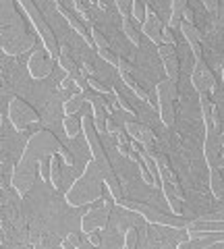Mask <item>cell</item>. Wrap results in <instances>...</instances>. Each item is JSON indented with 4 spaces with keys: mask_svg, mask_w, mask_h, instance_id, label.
Wrapping results in <instances>:
<instances>
[{
    "mask_svg": "<svg viewBox=\"0 0 224 249\" xmlns=\"http://www.w3.org/2000/svg\"><path fill=\"white\" fill-rule=\"evenodd\" d=\"M104 173L100 164L96 162V158H91L86 170L79 175V178L71 185V189L67 191V204L73 206V208H83V206H89V204H98L102 199V193H104Z\"/></svg>",
    "mask_w": 224,
    "mask_h": 249,
    "instance_id": "obj_1",
    "label": "cell"
},
{
    "mask_svg": "<svg viewBox=\"0 0 224 249\" xmlns=\"http://www.w3.org/2000/svg\"><path fill=\"white\" fill-rule=\"evenodd\" d=\"M65 150V145L58 142V137L48 129H40L27 139L25 150L19 162H27V164H37L42 158H48V156L60 154Z\"/></svg>",
    "mask_w": 224,
    "mask_h": 249,
    "instance_id": "obj_2",
    "label": "cell"
},
{
    "mask_svg": "<svg viewBox=\"0 0 224 249\" xmlns=\"http://www.w3.org/2000/svg\"><path fill=\"white\" fill-rule=\"evenodd\" d=\"M117 204L131 210V212H135V214H141L143 220L148 224H158V227H168V229H187V224H189V220H185L183 216L160 212L158 208L148 206V204H143V201H133V199L122 197L121 201H117Z\"/></svg>",
    "mask_w": 224,
    "mask_h": 249,
    "instance_id": "obj_3",
    "label": "cell"
},
{
    "mask_svg": "<svg viewBox=\"0 0 224 249\" xmlns=\"http://www.w3.org/2000/svg\"><path fill=\"white\" fill-rule=\"evenodd\" d=\"M19 6H21L23 11H25V15H27L29 23H32V25L35 27V34L42 37L44 48L50 52V56H52L54 60H58V56H60L58 42H56V37H54V34H52L50 25H48V23H46L44 15H42V13H40V9H37V6H35V2H32V0H21Z\"/></svg>",
    "mask_w": 224,
    "mask_h": 249,
    "instance_id": "obj_4",
    "label": "cell"
},
{
    "mask_svg": "<svg viewBox=\"0 0 224 249\" xmlns=\"http://www.w3.org/2000/svg\"><path fill=\"white\" fill-rule=\"evenodd\" d=\"M9 121L19 133H25V129L29 124H35L42 121V116L37 114L32 106H29L25 100L19 96H13L9 102Z\"/></svg>",
    "mask_w": 224,
    "mask_h": 249,
    "instance_id": "obj_5",
    "label": "cell"
},
{
    "mask_svg": "<svg viewBox=\"0 0 224 249\" xmlns=\"http://www.w3.org/2000/svg\"><path fill=\"white\" fill-rule=\"evenodd\" d=\"M81 124H83V135H86V142L89 145V150H91V158H96V162L100 164V168H102V173H110L112 170V164L108 162V156L104 152V147L102 143H100V139H98V131H96V124H94V114H83L81 116Z\"/></svg>",
    "mask_w": 224,
    "mask_h": 249,
    "instance_id": "obj_6",
    "label": "cell"
},
{
    "mask_svg": "<svg viewBox=\"0 0 224 249\" xmlns=\"http://www.w3.org/2000/svg\"><path fill=\"white\" fill-rule=\"evenodd\" d=\"M40 175L37 173V164H27V162H17L13 168V175H11V185L13 189L19 193L21 197H25L32 187L35 183V177Z\"/></svg>",
    "mask_w": 224,
    "mask_h": 249,
    "instance_id": "obj_7",
    "label": "cell"
},
{
    "mask_svg": "<svg viewBox=\"0 0 224 249\" xmlns=\"http://www.w3.org/2000/svg\"><path fill=\"white\" fill-rule=\"evenodd\" d=\"M2 17H9V21H2V44L6 42H13L17 40V37L25 36V21H23L19 15H17V9H15L13 2H2Z\"/></svg>",
    "mask_w": 224,
    "mask_h": 249,
    "instance_id": "obj_8",
    "label": "cell"
},
{
    "mask_svg": "<svg viewBox=\"0 0 224 249\" xmlns=\"http://www.w3.org/2000/svg\"><path fill=\"white\" fill-rule=\"evenodd\" d=\"M191 83L195 91L199 93H212L216 88V77L212 73V69L206 65L204 56L195 58V67H193V73H191Z\"/></svg>",
    "mask_w": 224,
    "mask_h": 249,
    "instance_id": "obj_9",
    "label": "cell"
},
{
    "mask_svg": "<svg viewBox=\"0 0 224 249\" xmlns=\"http://www.w3.org/2000/svg\"><path fill=\"white\" fill-rule=\"evenodd\" d=\"M110 212H112V204L106 199L104 206H96L91 208L89 212L81 218V231L86 232H91V231H102L106 224H108V218H110Z\"/></svg>",
    "mask_w": 224,
    "mask_h": 249,
    "instance_id": "obj_10",
    "label": "cell"
},
{
    "mask_svg": "<svg viewBox=\"0 0 224 249\" xmlns=\"http://www.w3.org/2000/svg\"><path fill=\"white\" fill-rule=\"evenodd\" d=\"M52 69H54V58L50 56V52L46 48L35 50L27 60V71L34 79H44V77H48L52 73Z\"/></svg>",
    "mask_w": 224,
    "mask_h": 249,
    "instance_id": "obj_11",
    "label": "cell"
},
{
    "mask_svg": "<svg viewBox=\"0 0 224 249\" xmlns=\"http://www.w3.org/2000/svg\"><path fill=\"white\" fill-rule=\"evenodd\" d=\"M204 156L206 164L210 166H220V135L214 131L212 123L206 124V139H204Z\"/></svg>",
    "mask_w": 224,
    "mask_h": 249,
    "instance_id": "obj_12",
    "label": "cell"
},
{
    "mask_svg": "<svg viewBox=\"0 0 224 249\" xmlns=\"http://www.w3.org/2000/svg\"><path fill=\"white\" fill-rule=\"evenodd\" d=\"M162 29H164V25H162L160 17L152 9H148V15H145V21L141 25L143 36H148L156 46H162V44H164V42H162Z\"/></svg>",
    "mask_w": 224,
    "mask_h": 249,
    "instance_id": "obj_13",
    "label": "cell"
},
{
    "mask_svg": "<svg viewBox=\"0 0 224 249\" xmlns=\"http://www.w3.org/2000/svg\"><path fill=\"white\" fill-rule=\"evenodd\" d=\"M34 46H35V36L34 34H25V36L17 37V40L2 44V52L9 54V56H21V54L32 50Z\"/></svg>",
    "mask_w": 224,
    "mask_h": 249,
    "instance_id": "obj_14",
    "label": "cell"
},
{
    "mask_svg": "<svg viewBox=\"0 0 224 249\" xmlns=\"http://www.w3.org/2000/svg\"><path fill=\"white\" fill-rule=\"evenodd\" d=\"M56 9H58V13L63 15V17L69 21V25H71V27L75 29V34H77V36H81V37H83V42H86V44L89 46V48H91V46H94V40H91V34H89V29H87L86 25H83V23H81L79 19H77L75 15H73L71 11H69V9H67V6H65L63 2H58V0H56Z\"/></svg>",
    "mask_w": 224,
    "mask_h": 249,
    "instance_id": "obj_15",
    "label": "cell"
},
{
    "mask_svg": "<svg viewBox=\"0 0 224 249\" xmlns=\"http://www.w3.org/2000/svg\"><path fill=\"white\" fill-rule=\"evenodd\" d=\"M86 102H87V91H79V89H77L73 96L63 104L65 116H69V114H79L83 110V104H86Z\"/></svg>",
    "mask_w": 224,
    "mask_h": 249,
    "instance_id": "obj_16",
    "label": "cell"
},
{
    "mask_svg": "<svg viewBox=\"0 0 224 249\" xmlns=\"http://www.w3.org/2000/svg\"><path fill=\"white\" fill-rule=\"evenodd\" d=\"M210 189L214 193L216 199L224 197V177H222V168L220 166H210Z\"/></svg>",
    "mask_w": 224,
    "mask_h": 249,
    "instance_id": "obj_17",
    "label": "cell"
},
{
    "mask_svg": "<svg viewBox=\"0 0 224 249\" xmlns=\"http://www.w3.org/2000/svg\"><path fill=\"white\" fill-rule=\"evenodd\" d=\"M160 187H162V191H164V197H166L168 204H171L172 212H174L176 216H181V214H183V199H179V196L174 193L172 183H168V181H160Z\"/></svg>",
    "mask_w": 224,
    "mask_h": 249,
    "instance_id": "obj_18",
    "label": "cell"
},
{
    "mask_svg": "<svg viewBox=\"0 0 224 249\" xmlns=\"http://www.w3.org/2000/svg\"><path fill=\"white\" fill-rule=\"evenodd\" d=\"M179 88H176V81H172V79H164V81H158V85H156V96H158V100H176V96H179Z\"/></svg>",
    "mask_w": 224,
    "mask_h": 249,
    "instance_id": "obj_19",
    "label": "cell"
},
{
    "mask_svg": "<svg viewBox=\"0 0 224 249\" xmlns=\"http://www.w3.org/2000/svg\"><path fill=\"white\" fill-rule=\"evenodd\" d=\"M187 0H172L171 2V21H168V27H171L172 31L176 27H181V23H183V15H185V9H187Z\"/></svg>",
    "mask_w": 224,
    "mask_h": 249,
    "instance_id": "obj_20",
    "label": "cell"
},
{
    "mask_svg": "<svg viewBox=\"0 0 224 249\" xmlns=\"http://www.w3.org/2000/svg\"><path fill=\"white\" fill-rule=\"evenodd\" d=\"M158 112H160V121L164 127H172L174 119H176V112H174V106H172V100H158Z\"/></svg>",
    "mask_w": 224,
    "mask_h": 249,
    "instance_id": "obj_21",
    "label": "cell"
},
{
    "mask_svg": "<svg viewBox=\"0 0 224 249\" xmlns=\"http://www.w3.org/2000/svg\"><path fill=\"white\" fill-rule=\"evenodd\" d=\"M58 67L63 69L67 75H73L75 71H79V67H77V62L71 58V54H69V48L67 46H60V56H58Z\"/></svg>",
    "mask_w": 224,
    "mask_h": 249,
    "instance_id": "obj_22",
    "label": "cell"
},
{
    "mask_svg": "<svg viewBox=\"0 0 224 249\" xmlns=\"http://www.w3.org/2000/svg\"><path fill=\"white\" fill-rule=\"evenodd\" d=\"M63 124H65V133H67L69 137H71V139L79 135V131H83L81 119H79V116H77V114H69V116H65Z\"/></svg>",
    "mask_w": 224,
    "mask_h": 249,
    "instance_id": "obj_23",
    "label": "cell"
},
{
    "mask_svg": "<svg viewBox=\"0 0 224 249\" xmlns=\"http://www.w3.org/2000/svg\"><path fill=\"white\" fill-rule=\"evenodd\" d=\"M181 31H183V36L187 37V42L189 44H195V42H199L202 44V31L197 29V25L195 23H181Z\"/></svg>",
    "mask_w": 224,
    "mask_h": 249,
    "instance_id": "obj_24",
    "label": "cell"
},
{
    "mask_svg": "<svg viewBox=\"0 0 224 249\" xmlns=\"http://www.w3.org/2000/svg\"><path fill=\"white\" fill-rule=\"evenodd\" d=\"M164 71L168 75V79L179 81V58H176V54H174V56L164 58Z\"/></svg>",
    "mask_w": 224,
    "mask_h": 249,
    "instance_id": "obj_25",
    "label": "cell"
},
{
    "mask_svg": "<svg viewBox=\"0 0 224 249\" xmlns=\"http://www.w3.org/2000/svg\"><path fill=\"white\" fill-rule=\"evenodd\" d=\"M122 31H125V36L129 37V42L133 44V46H139V44H141V36H139L137 27H135L129 19H122Z\"/></svg>",
    "mask_w": 224,
    "mask_h": 249,
    "instance_id": "obj_26",
    "label": "cell"
},
{
    "mask_svg": "<svg viewBox=\"0 0 224 249\" xmlns=\"http://www.w3.org/2000/svg\"><path fill=\"white\" fill-rule=\"evenodd\" d=\"M110 91H112L114 100H117V104H119V106H121V108H122V110H125L127 114H131V116H135V114H137V110L133 108V104H131V102H129V100H127L125 96H122V91H119L117 88H112Z\"/></svg>",
    "mask_w": 224,
    "mask_h": 249,
    "instance_id": "obj_27",
    "label": "cell"
},
{
    "mask_svg": "<svg viewBox=\"0 0 224 249\" xmlns=\"http://www.w3.org/2000/svg\"><path fill=\"white\" fill-rule=\"evenodd\" d=\"M60 156L58 154H54L52 156V170H50V183H52V187L54 189H58L60 187Z\"/></svg>",
    "mask_w": 224,
    "mask_h": 249,
    "instance_id": "obj_28",
    "label": "cell"
},
{
    "mask_svg": "<svg viewBox=\"0 0 224 249\" xmlns=\"http://www.w3.org/2000/svg\"><path fill=\"white\" fill-rule=\"evenodd\" d=\"M148 2H143V0H133V9H131V15L141 23L143 25V21H145V15H148Z\"/></svg>",
    "mask_w": 224,
    "mask_h": 249,
    "instance_id": "obj_29",
    "label": "cell"
},
{
    "mask_svg": "<svg viewBox=\"0 0 224 249\" xmlns=\"http://www.w3.org/2000/svg\"><path fill=\"white\" fill-rule=\"evenodd\" d=\"M89 34H91V40H94V46L98 50H104L108 48V40H106V36L100 31L96 25H89Z\"/></svg>",
    "mask_w": 224,
    "mask_h": 249,
    "instance_id": "obj_30",
    "label": "cell"
},
{
    "mask_svg": "<svg viewBox=\"0 0 224 249\" xmlns=\"http://www.w3.org/2000/svg\"><path fill=\"white\" fill-rule=\"evenodd\" d=\"M154 139H156V135H154V131L148 127V124H139V143L141 145H154Z\"/></svg>",
    "mask_w": 224,
    "mask_h": 249,
    "instance_id": "obj_31",
    "label": "cell"
},
{
    "mask_svg": "<svg viewBox=\"0 0 224 249\" xmlns=\"http://www.w3.org/2000/svg\"><path fill=\"white\" fill-rule=\"evenodd\" d=\"M50 170H52V156L42 158L40 162H37V173H40L42 181H50Z\"/></svg>",
    "mask_w": 224,
    "mask_h": 249,
    "instance_id": "obj_32",
    "label": "cell"
},
{
    "mask_svg": "<svg viewBox=\"0 0 224 249\" xmlns=\"http://www.w3.org/2000/svg\"><path fill=\"white\" fill-rule=\"evenodd\" d=\"M87 85H89V89H91V91L102 93V96H108V93H110V91H108V88L98 79L96 75H89V77H87Z\"/></svg>",
    "mask_w": 224,
    "mask_h": 249,
    "instance_id": "obj_33",
    "label": "cell"
},
{
    "mask_svg": "<svg viewBox=\"0 0 224 249\" xmlns=\"http://www.w3.org/2000/svg\"><path fill=\"white\" fill-rule=\"evenodd\" d=\"M139 243V239H137V229L135 227H129L127 232H125V247L127 249H135Z\"/></svg>",
    "mask_w": 224,
    "mask_h": 249,
    "instance_id": "obj_34",
    "label": "cell"
},
{
    "mask_svg": "<svg viewBox=\"0 0 224 249\" xmlns=\"http://www.w3.org/2000/svg\"><path fill=\"white\" fill-rule=\"evenodd\" d=\"M98 54H100V58H102V60H106L108 62V65H112V67H117L119 69V56H117V54H114L110 48H104V50H98Z\"/></svg>",
    "mask_w": 224,
    "mask_h": 249,
    "instance_id": "obj_35",
    "label": "cell"
},
{
    "mask_svg": "<svg viewBox=\"0 0 224 249\" xmlns=\"http://www.w3.org/2000/svg\"><path fill=\"white\" fill-rule=\"evenodd\" d=\"M73 6H75V11L79 13L86 21H91V15H89V11H87V9H89V4H87V2H83V0H75Z\"/></svg>",
    "mask_w": 224,
    "mask_h": 249,
    "instance_id": "obj_36",
    "label": "cell"
},
{
    "mask_svg": "<svg viewBox=\"0 0 224 249\" xmlns=\"http://www.w3.org/2000/svg\"><path fill=\"white\" fill-rule=\"evenodd\" d=\"M60 247H63V249L79 247V235H77V232H71V235H67L65 241H60Z\"/></svg>",
    "mask_w": 224,
    "mask_h": 249,
    "instance_id": "obj_37",
    "label": "cell"
},
{
    "mask_svg": "<svg viewBox=\"0 0 224 249\" xmlns=\"http://www.w3.org/2000/svg\"><path fill=\"white\" fill-rule=\"evenodd\" d=\"M114 4H117L121 17L122 19H129V13H131V9H133V2H127V0H117Z\"/></svg>",
    "mask_w": 224,
    "mask_h": 249,
    "instance_id": "obj_38",
    "label": "cell"
},
{
    "mask_svg": "<svg viewBox=\"0 0 224 249\" xmlns=\"http://www.w3.org/2000/svg\"><path fill=\"white\" fill-rule=\"evenodd\" d=\"M162 42L168 44V46H176V37H174V31L164 25V29H162Z\"/></svg>",
    "mask_w": 224,
    "mask_h": 249,
    "instance_id": "obj_39",
    "label": "cell"
},
{
    "mask_svg": "<svg viewBox=\"0 0 224 249\" xmlns=\"http://www.w3.org/2000/svg\"><path fill=\"white\" fill-rule=\"evenodd\" d=\"M158 54H160L162 58L174 56V54H176V46H168V44H162V46H158Z\"/></svg>",
    "mask_w": 224,
    "mask_h": 249,
    "instance_id": "obj_40",
    "label": "cell"
},
{
    "mask_svg": "<svg viewBox=\"0 0 224 249\" xmlns=\"http://www.w3.org/2000/svg\"><path fill=\"white\" fill-rule=\"evenodd\" d=\"M119 71L127 73V75H135V65L133 62H129V60H125V58H121L119 60Z\"/></svg>",
    "mask_w": 224,
    "mask_h": 249,
    "instance_id": "obj_41",
    "label": "cell"
},
{
    "mask_svg": "<svg viewBox=\"0 0 224 249\" xmlns=\"http://www.w3.org/2000/svg\"><path fill=\"white\" fill-rule=\"evenodd\" d=\"M60 89L63 91H77V85H75V79L71 75H67L63 81H60Z\"/></svg>",
    "mask_w": 224,
    "mask_h": 249,
    "instance_id": "obj_42",
    "label": "cell"
},
{
    "mask_svg": "<svg viewBox=\"0 0 224 249\" xmlns=\"http://www.w3.org/2000/svg\"><path fill=\"white\" fill-rule=\"evenodd\" d=\"M121 129H125V127H119V124H117V123H114V121H112V116H110V119H108V121H106V133H108V135L117 137Z\"/></svg>",
    "mask_w": 224,
    "mask_h": 249,
    "instance_id": "obj_43",
    "label": "cell"
},
{
    "mask_svg": "<svg viewBox=\"0 0 224 249\" xmlns=\"http://www.w3.org/2000/svg\"><path fill=\"white\" fill-rule=\"evenodd\" d=\"M87 241H89V245H94V247H102V237H100V231L87 232Z\"/></svg>",
    "mask_w": 224,
    "mask_h": 249,
    "instance_id": "obj_44",
    "label": "cell"
},
{
    "mask_svg": "<svg viewBox=\"0 0 224 249\" xmlns=\"http://www.w3.org/2000/svg\"><path fill=\"white\" fill-rule=\"evenodd\" d=\"M121 79L122 81H125V85H127V88H131V89H137L139 88V85H137V81H135V77L133 75H127V73H121Z\"/></svg>",
    "mask_w": 224,
    "mask_h": 249,
    "instance_id": "obj_45",
    "label": "cell"
},
{
    "mask_svg": "<svg viewBox=\"0 0 224 249\" xmlns=\"http://www.w3.org/2000/svg\"><path fill=\"white\" fill-rule=\"evenodd\" d=\"M131 142H133V139L129 137L127 131H125V129H121V131H119V135H117V143H127V145H129Z\"/></svg>",
    "mask_w": 224,
    "mask_h": 249,
    "instance_id": "obj_46",
    "label": "cell"
},
{
    "mask_svg": "<svg viewBox=\"0 0 224 249\" xmlns=\"http://www.w3.org/2000/svg\"><path fill=\"white\" fill-rule=\"evenodd\" d=\"M199 220H224V210H222V212H216V214H207V216H202V218H199Z\"/></svg>",
    "mask_w": 224,
    "mask_h": 249,
    "instance_id": "obj_47",
    "label": "cell"
},
{
    "mask_svg": "<svg viewBox=\"0 0 224 249\" xmlns=\"http://www.w3.org/2000/svg\"><path fill=\"white\" fill-rule=\"evenodd\" d=\"M183 19H185V23H195V13H193V9H185V15H183Z\"/></svg>",
    "mask_w": 224,
    "mask_h": 249,
    "instance_id": "obj_48",
    "label": "cell"
},
{
    "mask_svg": "<svg viewBox=\"0 0 224 249\" xmlns=\"http://www.w3.org/2000/svg\"><path fill=\"white\" fill-rule=\"evenodd\" d=\"M191 46V52H193V56L199 58V56H204V52H202V44L195 42V44H189Z\"/></svg>",
    "mask_w": 224,
    "mask_h": 249,
    "instance_id": "obj_49",
    "label": "cell"
},
{
    "mask_svg": "<svg viewBox=\"0 0 224 249\" xmlns=\"http://www.w3.org/2000/svg\"><path fill=\"white\" fill-rule=\"evenodd\" d=\"M220 168H224V131L220 133Z\"/></svg>",
    "mask_w": 224,
    "mask_h": 249,
    "instance_id": "obj_50",
    "label": "cell"
},
{
    "mask_svg": "<svg viewBox=\"0 0 224 249\" xmlns=\"http://www.w3.org/2000/svg\"><path fill=\"white\" fill-rule=\"evenodd\" d=\"M204 6H206V9L210 11V13H216V9H218V2H216V0H206Z\"/></svg>",
    "mask_w": 224,
    "mask_h": 249,
    "instance_id": "obj_51",
    "label": "cell"
},
{
    "mask_svg": "<svg viewBox=\"0 0 224 249\" xmlns=\"http://www.w3.org/2000/svg\"><path fill=\"white\" fill-rule=\"evenodd\" d=\"M83 69H86V73H87V75H96V67H94V62L86 60V62H83Z\"/></svg>",
    "mask_w": 224,
    "mask_h": 249,
    "instance_id": "obj_52",
    "label": "cell"
},
{
    "mask_svg": "<svg viewBox=\"0 0 224 249\" xmlns=\"http://www.w3.org/2000/svg\"><path fill=\"white\" fill-rule=\"evenodd\" d=\"M117 147H119V152H121L122 156H125V158H127L129 152H131V145H127V143H117Z\"/></svg>",
    "mask_w": 224,
    "mask_h": 249,
    "instance_id": "obj_53",
    "label": "cell"
},
{
    "mask_svg": "<svg viewBox=\"0 0 224 249\" xmlns=\"http://www.w3.org/2000/svg\"><path fill=\"white\" fill-rule=\"evenodd\" d=\"M145 102H148L150 106H154V108H158V106H160V104H158V98L154 96V93H150V91H148V100H145Z\"/></svg>",
    "mask_w": 224,
    "mask_h": 249,
    "instance_id": "obj_54",
    "label": "cell"
},
{
    "mask_svg": "<svg viewBox=\"0 0 224 249\" xmlns=\"http://www.w3.org/2000/svg\"><path fill=\"white\" fill-rule=\"evenodd\" d=\"M135 96L141 98V100H148V91H145L143 88H137V89H135Z\"/></svg>",
    "mask_w": 224,
    "mask_h": 249,
    "instance_id": "obj_55",
    "label": "cell"
},
{
    "mask_svg": "<svg viewBox=\"0 0 224 249\" xmlns=\"http://www.w3.org/2000/svg\"><path fill=\"white\" fill-rule=\"evenodd\" d=\"M222 83H224V67H222Z\"/></svg>",
    "mask_w": 224,
    "mask_h": 249,
    "instance_id": "obj_56",
    "label": "cell"
}]
</instances>
